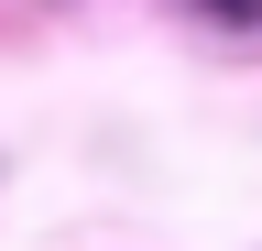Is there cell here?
Wrapping results in <instances>:
<instances>
[{"instance_id":"1","label":"cell","mask_w":262,"mask_h":251,"mask_svg":"<svg viewBox=\"0 0 262 251\" xmlns=\"http://www.w3.org/2000/svg\"><path fill=\"white\" fill-rule=\"evenodd\" d=\"M208 11H219V22H262V0H208Z\"/></svg>"}]
</instances>
